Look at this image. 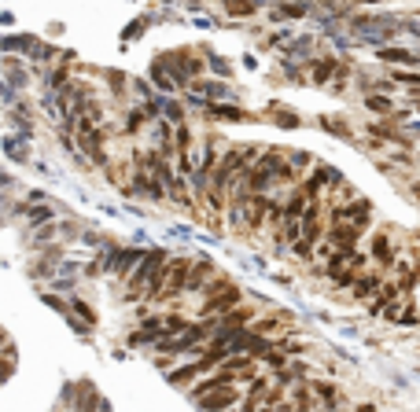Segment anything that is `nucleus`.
<instances>
[{
	"mask_svg": "<svg viewBox=\"0 0 420 412\" xmlns=\"http://www.w3.org/2000/svg\"><path fill=\"white\" fill-rule=\"evenodd\" d=\"M56 218V210H52V203H41V206H30L26 210V225L30 228H41V225H48Z\"/></svg>",
	"mask_w": 420,
	"mask_h": 412,
	"instance_id": "13",
	"label": "nucleus"
},
{
	"mask_svg": "<svg viewBox=\"0 0 420 412\" xmlns=\"http://www.w3.org/2000/svg\"><path fill=\"white\" fill-rule=\"evenodd\" d=\"M140 258H144V251H137V246H122V251L107 254V273L129 280V273H133V266H137Z\"/></svg>",
	"mask_w": 420,
	"mask_h": 412,
	"instance_id": "6",
	"label": "nucleus"
},
{
	"mask_svg": "<svg viewBox=\"0 0 420 412\" xmlns=\"http://www.w3.org/2000/svg\"><path fill=\"white\" fill-rule=\"evenodd\" d=\"M199 375H206V365H203V361H188V365L166 372V383H173V387H188V383H196Z\"/></svg>",
	"mask_w": 420,
	"mask_h": 412,
	"instance_id": "8",
	"label": "nucleus"
},
{
	"mask_svg": "<svg viewBox=\"0 0 420 412\" xmlns=\"http://www.w3.org/2000/svg\"><path fill=\"white\" fill-rule=\"evenodd\" d=\"M206 118L210 122H240V125L254 122L244 107H233V104H206Z\"/></svg>",
	"mask_w": 420,
	"mask_h": 412,
	"instance_id": "7",
	"label": "nucleus"
},
{
	"mask_svg": "<svg viewBox=\"0 0 420 412\" xmlns=\"http://www.w3.org/2000/svg\"><path fill=\"white\" fill-rule=\"evenodd\" d=\"M310 387H314V394H317V398L325 401L328 408L335 405V387H332V383H325V379H317V383H310Z\"/></svg>",
	"mask_w": 420,
	"mask_h": 412,
	"instance_id": "22",
	"label": "nucleus"
},
{
	"mask_svg": "<svg viewBox=\"0 0 420 412\" xmlns=\"http://www.w3.org/2000/svg\"><path fill=\"white\" fill-rule=\"evenodd\" d=\"M339 70V59H314V85H325V81Z\"/></svg>",
	"mask_w": 420,
	"mask_h": 412,
	"instance_id": "14",
	"label": "nucleus"
},
{
	"mask_svg": "<svg viewBox=\"0 0 420 412\" xmlns=\"http://www.w3.org/2000/svg\"><path fill=\"white\" fill-rule=\"evenodd\" d=\"M365 107L373 111V114H395V104H391V96H387V92H373V96H365Z\"/></svg>",
	"mask_w": 420,
	"mask_h": 412,
	"instance_id": "16",
	"label": "nucleus"
},
{
	"mask_svg": "<svg viewBox=\"0 0 420 412\" xmlns=\"http://www.w3.org/2000/svg\"><path fill=\"white\" fill-rule=\"evenodd\" d=\"M236 306H244V291H240L236 284H229V287H221L218 294L199 299V317H221V313H229Z\"/></svg>",
	"mask_w": 420,
	"mask_h": 412,
	"instance_id": "2",
	"label": "nucleus"
},
{
	"mask_svg": "<svg viewBox=\"0 0 420 412\" xmlns=\"http://www.w3.org/2000/svg\"><path fill=\"white\" fill-rule=\"evenodd\" d=\"M196 405H199V412H229V408H236V405H240V390H236V387L210 390L206 398H199Z\"/></svg>",
	"mask_w": 420,
	"mask_h": 412,
	"instance_id": "5",
	"label": "nucleus"
},
{
	"mask_svg": "<svg viewBox=\"0 0 420 412\" xmlns=\"http://www.w3.org/2000/svg\"><path fill=\"white\" fill-rule=\"evenodd\" d=\"M387 81H402V85H409L413 96H420V74L416 70H391V74H387Z\"/></svg>",
	"mask_w": 420,
	"mask_h": 412,
	"instance_id": "18",
	"label": "nucleus"
},
{
	"mask_svg": "<svg viewBox=\"0 0 420 412\" xmlns=\"http://www.w3.org/2000/svg\"><path fill=\"white\" fill-rule=\"evenodd\" d=\"M376 59L391 63V67H416V63H420V56H413L409 48H380Z\"/></svg>",
	"mask_w": 420,
	"mask_h": 412,
	"instance_id": "10",
	"label": "nucleus"
},
{
	"mask_svg": "<svg viewBox=\"0 0 420 412\" xmlns=\"http://www.w3.org/2000/svg\"><path fill=\"white\" fill-rule=\"evenodd\" d=\"M395 324H402V327H416V324H420V313L406 309V313H398V320H395Z\"/></svg>",
	"mask_w": 420,
	"mask_h": 412,
	"instance_id": "23",
	"label": "nucleus"
},
{
	"mask_svg": "<svg viewBox=\"0 0 420 412\" xmlns=\"http://www.w3.org/2000/svg\"><path fill=\"white\" fill-rule=\"evenodd\" d=\"M188 89H196L199 96H206V104L214 100V104H221V100H229V85H225V81H192Z\"/></svg>",
	"mask_w": 420,
	"mask_h": 412,
	"instance_id": "9",
	"label": "nucleus"
},
{
	"mask_svg": "<svg viewBox=\"0 0 420 412\" xmlns=\"http://www.w3.org/2000/svg\"><path fill=\"white\" fill-rule=\"evenodd\" d=\"M358 412H376L373 405H358Z\"/></svg>",
	"mask_w": 420,
	"mask_h": 412,
	"instance_id": "27",
	"label": "nucleus"
},
{
	"mask_svg": "<svg viewBox=\"0 0 420 412\" xmlns=\"http://www.w3.org/2000/svg\"><path fill=\"white\" fill-rule=\"evenodd\" d=\"M144 122H148V114H144L140 107H137V111H129V114H125V122H122V137H137L140 129H144Z\"/></svg>",
	"mask_w": 420,
	"mask_h": 412,
	"instance_id": "17",
	"label": "nucleus"
},
{
	"mask_svg": "<svg viewBox=\"0 0 420 412\" xmlns=\"http://www.w3.org/2000/svg\"><path fill=\"white\" fill-rule=\"evenodd\" d=\"M321 129H325V133H332V137H339V140H350V137H354L350 125L339 122V118H321Z\"/></svg>",
	"mask_w": 420,
	"mask_h": 412,
	"instance_id": "19",
	"label": "nucleus"
},
{
	"mask_svg": "<svg viewBox=\"0 0 420 412\" xmlns=\"http://www.w3.org/2000/svg\"><path fill=\"white\" fill-rule=\"evenodd\" d=\"M70 309L78 313V320H82V324H89V327L96 324V309H92L89 302H82V299H70Z\"/></svg>",
	"mask_w": 420,
	"mask_h": 412,
	"instance_id": "20",
	"label": "nucleus"
},
{
	"mask_svg": "<svg viewBox=\"0 0 420 412\" xmlns=\"http://www.w3.org/2000/svg\"><path fill=\"white\" fill-rule=\"evenodd\" d=\"M188 324H192V320H185V313H166V317H163V339L181 335Z\"/></svg>",
	"mask_w": 420,
	"mask_h": 412,
	"instance_id": "15",
	"label": "nucleus"
},
{
	"mask_svg": "<svg viewBox=\"0 0 420 412\" xmlns=\"http://www.w3.org/2000/svg\"><path fill=\"white\" fill-rule=\"evenodd\" d=\"M373 258L380 261L383 269L395 266V254H391V239H387V232H376V236H373Z\"/></svg>",
	"mask_w": 420,
	"mask_h": 412,
	"instance_id": "12",
	"label": "nucleus"
},
{
	"mask_svg": "<svg viewBox=\"0 0 420 412\" xmlns=\"http://www.w3.org/2000/svg\"><path fill=\"white\" fill-rule=\"evenodd\" d=\"M214 273H218V266H214V258H192V269H188V287L185 291H192L199 299L203 294V287L210 284V280H214Z\"/></svg>",
	"mask_w": 420,
	"mask_h": 412,
	"instance_id": "4",
	"label": "nucleus"
},
{
	"mask_svg": "<svg viewBox=\"0 0 420 412\" xmlns=\"http://www.w3.org/2000/svg\"><path fill=\"white\" fill-rule=\"evenodd\" d=\"M380 284H383V276L380 273H362L358 280H354V287H350V294H354V299H369V294H376L380 291Z\"/></svg>",
	"mask_w": 420,
	"mask_h": 412,
	"instance_id": "11",
	"label": "nucleus"
},
{
	"mask_svg": "<svg viewBox=\"0 0 420 412\" xmlns=\"http://www.w3.org/2000/svg\"><path fill=\"white\" fill-rule=\"evenodd\" d=\"M277 125H284V129H299L302 122L295 118V114H292V111H280V118H277Z\"/></svg>",
	"mask_w": 420,
	"mask_h": 412,
	"instance_id": "24",
	"label": "nucleus"
},
{
	"mask_svg": "<svg viewBox=\"0 0 420 412\" xmlns=\"http://www.w3.org/2000/svg\"><path fill=\"white\" fill-rule=\"evenodd\" d=\"M413 195H420V180H416V185H413Z\"/></svg>",
	"mask_w": 420,
	"mask_h": 412,
	"instance_id": "28",
	"label": "nucleus"
},
{
	"mask_svg": "<svg viewBox=\"0 0 420 412\" xmlns=\"http://www.w3.org/2000/svg\"><path fill=\"white\" fill-rule=\"evenodd\" d=\"M11 375V361H8V365H4V357H0V383H4V379Z\"/></svg>",
	"mask_w": 420,
	"mask_h": 412,
	"instance_id": "26",
	"label": "nucleus"
},
{
	"mask_svg": "<svg viewBox=\"0 0 420 412\" xmlns=\"http://www.w3.org/2000/svg\"><path fill=\"white\" fill-rule=\"evenodd\" d=\"M188 269H192L188 258H170V280H166L163 294H159V302H173L177 294L188 287Z\"/></svg>",
	"mask_w": 420,
	"mask_h": 412,
	"instance_id": "3",
	"label": "nucleus"
},
{
	"mask_svg": "<svg viewBox=\"0 0 420 412\" xmlns=\"http://www.w3.org/2000/svg\"><path fill=\"white\" fill-rule=\"evenodd\" d=\"M284 155H288V166H292L299 177H302V170H306V166H314V158L306 155V151H284Z\"/></svg>",
	"mask_w": 420,
	"mask_h": 412,
	"instance_id": "21",
	"label": "nucleus"
},
{
	"mask_svg": "<svg viewBox=\"0 0 420 412\" xmlns=\"http://www.w3.org/2000/svg\"><path fill=\"white\" fill-rule=\"evenodd\" d=\"M166 258H170V254L159 251V246H155V251H144V258L137 261V269L129 273V291L122 294V302H140V299H144V287H148V280H152V273L163 266Z\"/></svg>",
	"mask_w": 420,
	"mask_h": 412,
	"instance_id": "1",
	"label": "nucleus"
},
{
	"mask_svg": "<svg viewBox=\"0 0 420 412\" xmlns=\"http://www.w3.org/2000/svg\"><path fill=\"white\" fill-rule=\"evenodd\" d=\"M210 67H214V70H218L221 77H229V67H225V63H221V59H210Z\"/></svg>",
	"mask_w": 420,
	"mask_h": 412,
	"instance_id": "25",
	"label": "nucleus"
}]
</instances>
